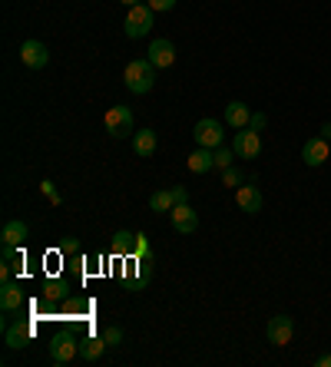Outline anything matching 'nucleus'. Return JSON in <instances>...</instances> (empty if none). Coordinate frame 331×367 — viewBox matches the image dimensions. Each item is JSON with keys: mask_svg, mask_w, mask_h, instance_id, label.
Returning a JSON list of instances; mask_svg holds the SVG:
<instances>
[{"mask_svg": "<svg viewBox=\"0 0 331 367\" xmlns=\"http://www.w3.org/2000/svg\"><path fill=\"white\" fill-rule=\"evenodd\" d=\"M153 7L149 4H136V7H130L126 11V23H123V30H126V37L130 40H139V37H146V33L153 30Z\"/></svg>", "mask_w": 331, "mask_h": 367, "instance_id": "nucleus-2", "label": "nucleus"}, {"mask_svg": "<svg viewBox=\"0 0 331 367\" xmlns=\"http://www.w3.org/2000/svg\"><path fill=\"white\" fill-rule=\"evenodd\" d=\"M192 139L196 146H206V149H219L225 132H222V123L219 119H199L196 130H192Z\"/></svg>", "mask_w": 331, "mask_h": 367, "instance_id": "nucleus-4", "label": "nucleus"}, {"mask_svg": "<svg viewBox=\"0 0 331 367\" xmlns=\"http://www.w3.org/2000/svg\"><path fill=\"white\" fill-rule=\"evenodd\" d=\"M103 341H106L110 347H120V344H123V331L116 328V324H110V328L103 331Z\"/></svg>", "mask_w": 331, "mask_h": 367, "instance_id": "nucleus-25", "label": "nucleus"}, {"mask_svg": "<svg viewBox=\"0 0 331 367\" xmlns=\"http://www.w3.org/2000/svg\"><path fill=\"white\" fill-rule=\"evenodd\" d=\"M120 4H126V7H136V4H143V0H120Z\"/></svg>", "mask_w": 331, "mask_h": 367, "instance_id": "nucleus-33", "label": "nucleus"}, {"mask_svg": "<svg viewBox=\"0 0 331 367\" xmlns=\"http://www.w3.org/2000/svg\"><path fill=\"white\" fill-rule=\"evenodd\" d=\"M235 202H239V209L242 212H249V216H258L262 212V192H258V185H239V192H235Z\"/></svg>", "mask_w": 331, "mask_h": 367, "instance_id": "nucleus-12", "label": "nucleus"}, {"mask_svg": "<svg viewBox=\"0 0 331 367\" xmlns=\"http://www.w3.org/2000/svg\"><path fill=\"white\" fill-rule=\"evenodd\" d=\"M169 218H173V228H176L179 235H192L199 228V216L189 209V202H182V206H176L173 212H169Z\"/></svg>", "mask_w": 331, "mask_h": 367, "instance_id": "nucleus-11", "label": "nucleus"}, {"mask_svg": "<svg viewBox=\"0 0 331 367\" xmlns=\"http://www.w3.org/2000/svg\"><path fill=\"white\" fill-rule=\"evenodd\" d=\"M30 337H33V328L30 324H7V331H4V341H7V347L11 351H20V347L30 344Z\"/></svg>", "mask_w": 331, "mask_h": 367, "instance_id": "nucleus-14", "label": "nucleus"}, {"mask_svg": "<svg viewBox=\"0 0 331 367\" xmlns=\"http://www.w3.org/2000/svg\"><path fill=\"white\" fill-rule=\"evenodd\" d=\"M149 209H153V212H166V216H169V212L176 209V199H173V189H159V192H153V195H149Z\"/></svg>", "mask_w": 331, "mask_h": 367, "instance_id": "nucleus-20", "label": "nucleus"}, {"mask_svg": "<svg viewBox=\"0 0 331 367\" xmlns=\"http://www.w3.org/2000/svg\"><path fill=\"white\" fill-rule=\"evenodd\" d=\"M20 60L27 70H44V66L50 63V50H46V44H40V40H27V44L20 46Z\"/></svg>", "mask_w": 331, "mask_h": 367, "instance_id": "nucleus-8", "label": "nucleus"}, {"mask_svg": "<svg viewBox=\"0 0 331 367\" xmlns=\"http://www.w3.org/2000/svg\"><path fill=\"white\" fill-rule=\"evenodd\" d=\"M249 119H252V109L245 106V103H239V99H232L229 106H225V123H229L232 130H245Z\"/></svg>", "mask_w": 331, "mask_h": 367, "instance_id": "nucleus-16", "label": "nucleus"}, {"mask_svg": "<svg viewBox=\"0 0 331 367\" xmlns=\"http://www.w3.org/2000/svg\"><path fill=\"white\" fill-rule=\"evenodd\" d=\"M123 80H126V89H130V93L143 97V93H149L156 83V66L149 63V60H130L126 70H123Z\"/></svg>", "mask_w": 331, "mask_h": 367, "instance_id": "nucleus-1", "label": "nucleus"}, {"mask_svg": "<svg viewBox=\"0 0 331 367\" xmlns=\"http://www.w3.org/2000/svg\"><path fill=\"white\" fill-rule=\"evenodd\" d=\"M186 166H189V173L206 175V173H212V169H216V156H212V149H206V146H199L196 152H189Z\"/></svg>", "mask_w": 331, "mask_h": 367, "instance_id": "nucleus-13", "label": "nucleus"}, {"mask_svg": "<svg viewBox=\"0 0 331 367\" xmlns=\"http://www.w3.org/2000/svg\"><path fill=\"white\" fill-rule=\"evenodd\" d=\"M77 354H80V341L70 335V331L54 337V344H50V361H54V364H70Z\"/></svg>", "mask_w": 331, "mask_h": 367, "instance_id": "nucleus-7", "label": "nucleus"}, {"mask_svg": "<svg viewBox=\"0 0 331 367\" xmlns=\"http://www.w3.org/2000/svg\"><path fill=\"white\" fill-rule=\"evenodd\" d=\"M173 199H176V206H182V202H189V192L182 185H176V189H173Z\"/></svg>", "mask_w": 331, "mask_h": 367, "instance_id": "nucleus-29", "label": "nucleus"}, {"mask_svg": "<svg viewBox=\"0 0 331 367\" xmlns=\"http://www.w3.org/2000/svg\"><path fill=\"white\" fill-rule=\"evenodd\" d=\"M265 123H268V116H265V113H252V119H249V130L262 132V130H265Z\"/></svg>", "mask_w": 331, "mask_h": 367, "instance_id": "nucleus-27", "label": "nucleus"}, {"mask_svg": "<svg viewBox=\"0 0 331 367\" xmlns=\"http://www.w3.org/2000/svg\"><path fill=\"white\" fill-rule=\"evenodd\" d=\"M232 152L239 156V159H258V152H262V136L255 130H239L232 136Z\"/></svg>", "mask_w": 331, "mask_h": 367, "instance_id": "nucleus-5", "label": "nucleus"}, {"mask_svg": "<svg viewBox=\"0 0 331 367\" xmlns=\"http://www.w3.org/2000/svg\"><path fill=\"white\" fill-rule=\"evenodd\" d=\"M321 139H328L331 142V123H321V132H318Z\"/></svg>", "mask_w": 331, "mask_h": 367, "instance_id": "nucleus-31", "label": "nucleus"}, {"mask_svg": "<svg viewBox=\"0 0 331 367\" xmlns=\"http://www.w3.org/2000/svg\"><path fill=\"white\" fill-rule=\"evenodd\" d=\"M156 146H159V139H156V132H153V130L132 132V149H136V156H153Z\"/></svg>", "mask_w": 331, "mask_h": 367, "instance_id": "nucleus-18", "label": "nucleus"}, {"mask_svg": "<svg viewBox=\"0 0 331 367\" xmlns=\"http://www.w3.org/2000/svg\"><path fill=\"white\" fill-rule=\"evenodd\" d=\"M63 294H66V288L60 285V281H46V285H44V298H46V301H60Z\"/></svg>", "mask_w": 331, "mask_h": 367, "instance_id": "nucleus-22", "label": "nucleus"}, {"mask_svg": "<svg viewBox=\"0 0 331 367\" xmlns=\"http://www.w3.org/2000/svg\"><path fill=\"white\" fill-rule=\"evenodd\" d=\"M27 235H30V228H27V222H20V218H11V222L4 225V232H0L4 245H23Z\"/></svg>", "mask_w": 331, "mask_h": 367, "instance_id": "nucleus-17", "label": "nucleus"}, {"mask_svg": "<svg viewBox=\"0 0 331 367\" xmlns=\"http://www.w3.org/2000/svg\"><path fill=\"white\" fill-rule=\"evenodd\" d=\"M40 192H44L46 199H50V202H54V206H60V202H63V195L56 192V185L50 182V179H44V182H40Z\"/></svg>", "mask_w": 331, "mask_h": 367, "instance_id": "nucleus-24", "label": "nucleus"}, {"mask_svg": "<svg viewBox=\"0 0 331 367\" xmlns=\"http://www.w3.org/2000/svg\"><path fill=\"white\" fill-rule=\"evenodd\" d=\"M103 126H106V132H110L113 139H126V136H132V109L130 106H110L106 109V116H103Z\"/></svg>", "mask_w": 331, "mask_h": 367, "instance_id": "nucleus-3", "label": "nucleus"}, {"mask_svg": "<svg viewBox=\"0 0 331 367\" xmlns=\"http://www.w3.org/2000/svg\"><path fill=\"white\" fill-rule=\"evenodd\" d=\"M315 367H331V354H321L318 361H315Z\"/></svg>", "mask_w": 331, "mask_h": 367, "instance_id": "nucleus-32", "label": "nucleus"}, {"mask_svg": "<svg viewBox=\"0 0 331 367\" xmlns=\"http://www.w3.org/2000/svg\"><path fill=\"white\" fill-rule=\"evenodd\" d=\"M265 337H268V344H275V347L292 344V337H295V321H292L288 314H275V318L268 321V328H265Z\"/></svg>", "mask_w": 331, "mask_h": 367, "instance_id": "nucleus-6", "label": "nucleus"}, {"mask_svg": "<svg viewBox=\"0 0 331 367\" xmlns=\"http://www.w3.org/2000/svg\"><path fill=\"white\" fill-rule=\"evenodd\" d=\"M106 347H110V344L103 341V335H99V337H87V341L80 344V357L93 364V361H99V357H103V351H106Z\"/></svg>", "mask_w": 331, "mask_h": 367, "instance_id": "nucleus-19", "label": "nucleus"}, {"mask_svg": "<svg viewBox=\"0 0 331 367\" xmlns=\"http://www.w3.org/2000/svg\"><path fill=\"white\" fill-rule=\"evenodd\" d=\"M242 182V173H239V169H235V166H229V169H222V185H239Z\"/></svg>", "mask_w": 331, "mask_h": 367, "instance_id": "nucleus-26", "label": "nucleus"}, {"mask_svg": "<svg viewBox=\"0 0 331 367\" xmlns=\"http://www.w3.org/2000/svg\"><path fill=\"white\" fill-rule=\"evenodd\" d=\"M146 4H149V7H153L156 13H163V11H173V7H176V0H146Z\"/></svg>", "mask_w": 331, "mask_h": 367, "instance_id": "nucleus-28", "label": "nucleus"}, {"mask_svg": "<svg viewBox=\"0 0 331 367\" xmlns=\"http://www.w3.org/2000/svg\"><path fill=\"white\" fill-rule=\"evenodd\" d=\"M328 156H331V142L321 139V136H315V139H308L305 146H301V159H305V166H311V169L325 166Z\"/></svg>", "mask_w": 331, "mask_h": 367, "instance_id": "nucleus-9", "label": "nucleus"}, {"mask_svg": "<svg viewBox=\"0 0 331 367\" xmlns=\"http://www.w3.org/2000/svg\"><path fill=\"white\" fill-rule=\"evenodd\" d=\"M136 238L139 235H132V232H116L113 235V251L116 255H132L136 251Z\"/></svg>", "mask_w": 331, "mask_h": 367, "instance_id": "nucleus-21", "label": "nucleus"}, {"mask_svg": "<svg viewBox=\"0 0 331 367\" xmlns=\"http://www.w3.org/2000/svg\"><path fill=\"white\" fill-rule=\"evenodd\" d=\"M0 308L11 314V311H20L23 308V292L20 285H13V281H4L0 285Z\"/></svg>", "mask_w": 331, "mask_h": 367, "instance_id": "nucleus-15", "label": "nucleus"}, {"mask_svg": "<svg viewBox=\"0 0 331 367\" xmlns=\"http://www.w3.org/2000/svg\"><path fill=\"white\" fill-rule=\"evenodd\" d=\"M146 60H149V63H153L156 70H166V66L176 63V46L169 44V40H163V37H159V40H153V46L146 50Z\"/></svg>", "mask_w": 331, "mask_h": 367, "instance_id": "nucleus-10", "label": "nucleus"}, {"mask_svg": "<svg viewBox=\"0 0 331 367\" xmlns=\"http://www.w3.org/2000/svg\"><path fill=\"white\" fill-rule=\"evenodd\" d=\"M212 156H216V169H229V166H232V149H229V146L212 149Z\"/></svg>", "mask_w": 331, "mask_h": 367, "instance_id": "nucleus-23", "label": "nucleus"}, {"mask_svg": "<svg viewBox=\"0 0 331 367\" xmlns=\"http://www.w3.org/2000/svg\"><path fill=\"white\" fill-rule=\"evenodd\" d=\"M149 251V245H146V235H139L136 238V255H146Z\"/></svg>", "mask_w": 331, "mask_h": 367, "instance_id": "nucleus-30", "label": "nucleus"}]
</instances>
